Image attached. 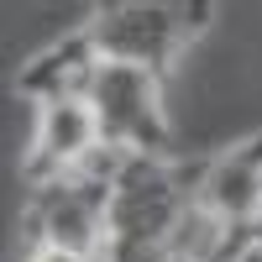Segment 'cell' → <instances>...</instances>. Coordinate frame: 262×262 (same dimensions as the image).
Here are the masks:
<instances>
[{
  "instance_id": "cell-10",
  "label": "cell",
  "mask_w": 262,
  "mask_h": 262,
  "mask_svg": "<svg viewBox=\"0 0 262 262\" xmlns=\"http://www.w3.org/2000/svg\"><path fill=\"white\" fill-rule=\"evenodd\" d=\"M236 262H262V242H252V247H247L242 257H236Z\"/></svg>"
},
{
  "instance_id": "cell-5",
  "label": "cell",
  "mask_w": 262,
  "mask_h": 262,
  "mask_svg": "<svg viewBox=\"0 0 262 262\" xmlns=\"http://www.w3.org/2000/svg\"><path fill=\"white\" fill-rule=\"evenodd\" d=\"M200 215L221 231V262H236L262 221V131L247 142H236L226 152L205 158L200 179Z\"/></svg>"
},
{
  "instance_id": "cell-1",
  "label": "cell",
  "mask_w": 262,
  "mask_h": 262,
  "mask_svg": "<svg viewBox=\"0 0 262 262\" xmlns=\"http://www.w3.org/2000/svg\"><path fill=\"white\" fill-rule=\"evenodd\" d=\"M205 163L179 158H121L105 215L100 262H168L200 210Z\"/></svg>"
},
{
  "instance_id": "cell-8",
  "label": "cell",
  "mask_w": 262,
  "mask_h": 262,
  "mask_svg": "<svg viewBox=\"0 0 262 262\" xmlns=\"http://www.w3.org/2000/svg\"><path fill=\"white\" fill-rule=\"evenodd\" d=\"M27 262H100V257H79L63 247H27Z\"/></svg>"
},
{
  "instance_id": "cell-2",
  "label": "cell",
  "mask_w": 262,
  "mask_h": 262,
  "mask_svg": "<svg viewBox=\"0 0 262 262\" xmlns=\"http://www.w3.org/2000/svg\"><path fill=\"white\" fill-rule=\"evenodd\" d=\"M210 21H215L210 0H111L84 27H90L100 58L137 63V69L168 79L173 63L189 53V42L210 32Z\"/></svg>"
},
{
  "instance_id": "cell-9",
  "label": "cell",
  "mask_w": 262,
  "mask_h": 262,
  "mask_svg": "<svg viewBox=\"0 0 262 262\" xmlns=\"http://www.w3.org/2000/svg\"><path fill=\"white\" fill-rule=\"evenodd\" d=\"M168 262H210V257H205V252H189V247H179V252H173Z\"/></svg>"
},
{
  "instance_id": "cell-4",
  "label": "cell",
  "mask_w": 262,
  "mask_h": 262,
  "mask_svg": "<svg viewBox=\"0 0 262 262\" xmlns=\"http://www.w3.org/2000/svg\"><path fill=\"white\" fill-rule=\"evenodd\" d=\"M116 152H100L74 179H58L48 189H32L21 231L27 247H63L79 257L105 252V215H111V184H116Z\"/></svg>"
},
{
  "instance_id": "cell-7",
  "label": "cell",
  "mask_w": 262,
  "mask_h": 262,
  "mask_svg": "<svg viewBox=\"0 0 262 262\" xmlns=\"http://www.w3.org/2000/svg\"><path fill=\"white\" fill-rule=\"evenodd\" d=\"M100 63H105V58H100V48H95L90 27L79 21L69 37H58L53 48H42L32 63H21L16 95H27L32 105H42V100H63V95H84Z\"/></svg>"
},
{
  "instance_id": "cell-6",
  "label": "cell",
  "mask_w": 262,
  "mask_h": 262,
  "mask_svg": "<svg viewBox=\"0 0 262 262\" xmlns=\"http://www.w3.org/2000/svg\"><path fill=\"white\" fill-rule=\"evenodd\" d=\"M105 152L100 142V121L84 95H63V100H42L37 105V126H32V147L21 158V184L27 189H48L58 179H74L79 168H90Z\"/></svg>"
},
{
  "instance_id": "cell-3",
  "label": "cell",
  "mask_w": 262,
  "mask_h": 262,
  "mask_svg": "<svg viewBox=\"0 0 262 262\" xmlns=\"http://www.w3.org/2000/svg\"><path fill=\"white\" fill-rule=\"evenodd\" d=\"M84 100L100 121L105 152H116V158H173V131H168L158 74L105 58L90 79V90H84Z\"/></svg>"
},
{
  "instance_id": "cell-11",
  "label": "cell",
  "mask_w": 262,
  "mask_h": 262,
  "mask_svg": "<svg viewBox=\"0 0 262 262\" xmlns=\"http://www.w3.org/2000/svg\"><path fill=\"white\" fill-rule=\"evenodd\" d=\"M252 242H262V221H257V236H252Z\"/></svg>"
}]
</instances>
